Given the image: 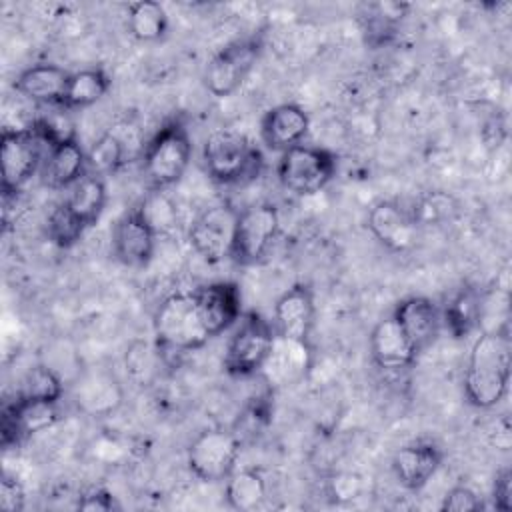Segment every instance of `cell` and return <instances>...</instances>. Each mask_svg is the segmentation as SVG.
Segmentation results:
<instances>
[{
  "label": "cell",
  "mask_w": 512,
  "mask_h": 512,
  "mask_svg": "<svg viewBox=\"0 0 512 512\" xmlns=\"http://www.w3.org/2000/svg\"><path fill=\"white\" fill-rule=\"evenodd\" d=\"M510 336L506 328L484 330L472 344L466 372L464 398L472 408L490 410L508 392Z\"/></svg>",
  "instance_id": "obj_1"
},
{
  "label": "cell",
  "mask_w": 512,
  "mask_h": 512,
  "mask_svg": "<svg viewBox=\"0 0 512 512\" xmlns=\"http://www.w3.org/2000/svg\"><path fill=\"white\" fill-rule=\"evenodd\" d=\"M64 136L48 120H34L26 128H4L0 134L2 196L18 194Z\"/></svg>",
  "instance_id": "obj_2"
},
{
  "label": "cell",
  "mask_w": 512,
  "mask_h": 512,
  "mask_svg": "<svg viewBox=\"0 0 512 512\" xmlns=\"http://www.w3.org/2000/svg\"><path fill=\"white\" fill-rule=\"evenodd\" d=\"M202 162L208 176L220 184L254 180L264 166L262 152L248 140L246 134L232 128H220L206 138Z\"/></svg>",
  "instance_id": "obj_3"
},
{
  "label": "cell",
  "mask_w": 512,
  "mask_h": 512,
  "mask_svg": "<svg viewBox=\"0 0 512 512\" xmlns=\"http://www.w3.org/2000/svg\"><path fill=\"white\" fill-rule=\"evenodd\" d=\"M192 158V140L182 120L166 122L146 144L142 154V176L154 192L176 184Z\"/></svg>",
  "instance_id": "obj_4"
},
{
  "label": "cell",
  "mask_w": 512,
  "mask_h": 512,
  "mask_svg": "<svg viewBox=\"0 0 512 512\" xmlns=\"http://www.w3.org/2000/svg\"><path fill=\"white\" fill-rule=\"evenodd\" d=\"M154 336L160 354L194 352L210 340L198 316L192 292H178L162 300L154 316Z\"/></svg>",
  "instance_id": "obj_5"
},
{
  "label": "cell",
  "mask_w": 512,
  "mask_h": 512,
  "mask_svg": "<svg viewBox=\"0 0 512 512\" xmlns=\"http://www.w3.org/2000/svg\"><path fill=\"white\" fill-rule=\"evenodd\" d=\"M276 336V328L260 312L242 314L224 352V370L234 378L258 374L272 356Z\"/></svg>",
  "instance_id": "obj_6"
},
{
  "label": "cell",
  "mask_w": 512,
  "mask_h": 512,
  "mask_svg": "<svg viewBox=\"0 0 512 512\" xmlns=\"http://www.w3.org/2000/svg\"><path fill=\"white\" fill-rule=\"evenodd\" d=\"M338 170V156L320 146L298 144L280 152L276 174L280 184L300 196H310L326 188Z\"/></svg>",
  "instance_id": "obj_7"
},
{
  "label": "cell",
  "mask_w": 512,
  "mask_h": 512,
  "mask_svg": "<svg viewBox=\"0 0 512 512\" xmlns=\"http://www.w3.org/2000/svg\"><path fill=\"white\" fill-rule=\"evenodd\" d=\"M262 54V38L246 36L220 48L204 70V84L216 98L234 94L250 76Z\"/></svg>",
  "instance_id": "obj_8"
},
{
  "label": "cell",
  "mask_w": 512,
  "mask_h": 512,
  "mask_svg": "<svg viewBox=\"0 0 512 512\" xmlns=\"http://www.w3.org/2000/svg\"><path fill=\"white\" fill-rule=\"evenodd\" d=\"M240 448L242 440L234 430L208 428L190 442L186 464L198 480L220 482L236 470Z\"/></svg>",
  "instance_id": "obj_9"
},
{
  "label": "cell",
  "mask_w": 512,
  "mask_h": 512,
  "mask_svg": "<svg viewBox=\"0 0 512 512\" xmlns=\"http://www.w3.org/2000/svg\"><path fill=\"white\" fill-rule=\"evenodd\" d=\"M280 228L278 208L270 202H260L238 212L230 258L236 264L250 266L260 262L270 250Z\"/></svg>",
  "instance_id": "obj_10"
},
{
  "label": "cell",
  "mask_w": 512,
  "mask_h": 512,
  "mask_svg": "<svg viewBox=\"0 0 512 512\" xmlns=\"http://www.w3.org/2000/svg\"><path fill=\"white\" fill-rule=\"evenodd\" d=\"M156 234L144 204H136L126 210L114 224L112 230V248L114 256L132 268L146 266L156 248Z\"/></svg>",
  "instance_id": "obj_11"
},
{
  "label": "cell",
  "mask_w": 512,
  "mask_h": 512,
  "mask_svg": "<svg viewBox=\"0 0 512 512\" xmlns=\"http://www.w3.org/2000/svg\"><path fill=\"white\" fill-rule=\"evenodd\" d=\"M236 218L238 210H234L230 204H216L198 214L190 226L188 240L202 260L218 264L224 258H230Z\"/></svg>",
  "instance_id": "obj_12"
},
{
  "label": "cell",
  "mask_w": 512,
  "mask_h": 512,
  "mask_svg": "<svg viewBox=\"0 0 512 512\" xmlns=\"http://www.w3.org/2000/svg\"><path fill=\"white\" fill-rule=\"evenodd\" d=\"M198 316L210 338L226 332L242 318V292L236 282H210L192 292Z\"/></svg>",
  "instance_id": "obj_13"
},
{
  "label": "cell",
  "mask_w": 512,
  "mask_h": 512,
  "mask_svg": "<svg viewBox=\"0 0 512 512\" xmlns=\"http://www.w3.org/2000/svg\"><path fill=\"white\" fill-rule=\"evenodd\" d=\"M314 294L308 284H294L274 304V328L280 338L308 344L314 326Z\"/></svg>",
  "instance_id": "obj_14"
},
{
  "label": "cell",
  "mask_w": 512,
  "mask_h": 512,
  "mask_svg": "<svg viewBox=\"0 0 512 512\" xmlns=\"http://www.w3.org/2000/svg\"><path fill=\"white\" fill-rule=\"evenodd\" d=\"M58 404L14 398L2 414V444H18L58 422Z\"/></svg>",
  "instance_id": "obj_15"
},
{
  "label": "cell",
  "mask_w": 512,
  "mask_h": 512,
  "mask_svg": "<svg viewBox=\"0 0 512 512\" xmlns=\"http://www.w3.org/2000/svg\"><path fill=\"white\" fill-rule=\"evenodd\" d=\"M444 454L434 442L418 440L398 448L392 456V472L398 484L410 492L422 490L442 466Z\"/></svg>",
  "instance_id": "obj_16"
},
{
  "label": "cell",
  "mask_w": 512,
  "mask_h": 512,
  "mask_svg": "<svg viewBox=\"0 0 512 512\" xmlns=\"http://www.w3.org/2000/svg\"><path fill=\"white\" fill-rule=\"evenodd\" d=\"M416 228L414 216L392 200H380L368 212V230L392 252L408 250L416 240Z\"/></svg>",
  "instance_id": "obj_17"
},
{
  "label": "cell",
  "mask_w": 512,
  "mask_h": 512,
  "mask_svg": "<svg viewBox=\"0 0 512 512\" xmlns=\"http://www.w3.org/2000/svg\"><path fill=\"white\" fill-rule=\"evenodd\" d=\"M416 352H424L442 328V312L428 296H408L400 300L392 312Z\"/></svg>",
  "instance_id": "obj_18"
},
{
  "label": "cell",
  "mask_w": 512,
  "mask_h": 512,
  "mask_svg": "<svg viewBox=\"0 0 512 512\" xmlns=\"http://www.w3.org/2000/svg\"><path fill=\"white\" fill-rule=\"evenodd\" d=\"M308 128V112L294 102H286L264 112L260 120V138L266 144V148L284 152L292 146L302 144V140L308 134Z\"/></svg>",
  "instance_id": "obj_19"
},
{
  "label": "cell",
  "mask_w": 512,
  "mask_h": 512,
  "mask_svg": "<svg viewBox=\"0 0 512 512\" xmlns=\"http://www.w3.org/2000/svg\"><path fill=\"white\" fill-rule=\"evenodd\" d=\"M86 174V150L74 134H66L58 140L46 154L40 168L42 184L52 190L72 188Z\"/></svg>",
  "instance_id": "obj_20"
},
{
  "label": "cell",
  "mask_w": 512,
  "mask_h": 512,
  "mask_svg": "<svg viewBox=\"0 0 512 512\" xmlns=\"http://www.w3.org/2000/svg\"><path fill=\"white\" fill-rule=\"evenodd\" d=\"M370 356L384 370H402L416 362L418 352L390 314L370 332Z\"/></svg>",
  "instance_id": "obj_21"
},
{
  "label": "cell",
  "mask_w": 512,
  "mask_h": 512,
  "mask_svg": "<svg viewBox=\"0 0 512 512\" xmlns=\"http://www.w3.org/2000/svg\"><path fill=\"white\" fill-rule=\"evenodd\" d=\"M70 72L56 64H34L18 74L14 88L24 98L38 104H58L62 106Z\"/></svg>",
  "instance_id": "obj_22"
},
{
  "label": "cell",
  "mask_w": 512,
  "mask_h": 512,
  "mask_svg": "<svg viewBox=\"0 0 512 512\" xmlns=\"http://www.w3.org/2000/svg\"><path fill=\"white\" fill-rule=\"evenodd\" d=\"M112 86V80L108 72L100 66L84 68L80 72L70 74L66 94L62 100V108L74 110V108H88L102 100Z\"/></svg>",
  "instance_id": "obj_23"
},
{
  "label": "cell",
  "mask_w": 512,
  "mask_h": 512,
  "mask_svg": "<svg viewBox=\"0 0 512 512\" xmlns=\"http://www.w3.org/2000/svg\"><path fill=\"white\" fill-rule=\"evenodd\" d=\"M66 204L72 208V212L90 228L94 226L106 206V184L104 178L86 174L82 176L72 188L70 196L66 198Z\"/></svg>",
  "instance_id": "obj_24"
},
{
  "label": "cell",
  "mask_w": 512,
  "mask_h": 512,
  "mask_svg": "<svg viewBox=\"0 0 512 512\" xmlns=\"http://www.w3.org/2000/svg\"><path fill=\"white\" fill-rule=\"evenodd\" d=\"M128 32L140 42H158L168 32V14L160 2L138 0L128 4Z\"/></svg>",
  "instance_id": "obj_25"
},
{
  "label": "cell",
  "mask_w": 512,
  "mask_h": 512,
  "mask_svg": "<svg viewBox=\"0 0 512 512\" xmlns=\"http://www.w3.org/2000/svg\"><path fill=\"white\" fill-rule=\"evenodd\" d=\"M224 496H226L228 506L234 510H240V512L254 510L266 498V480L254 468L234 470L226 478Z\"/></svg>",
  "instance_id": "obj_26"
},
{
  "label": "cell",
  "mask_w": 512,
  "mask_h": 512,
  "mask_svg": "<svg viewBox=\"0 0 512 512\" xmlns=\"http://www.w3.org/2000/svg\"><path fill=\"white\" fill-rule=\"evenodd\" d=\"M442 324L454 338H466L480 324V298L474 290L462 288L442 312Z\"/></svg>",
  "instance_id": "obj_27"
},
{
  "label": "cell",
  "mask_w": 512,
  "mask_h": 512,
  "mask_svg": "<svg viewBox=\"0 0 512 512\" xmlns=\"http://www.w3.org/2000/svg\"><path fill=\"white\" fill-rule=\"evenodd\" d=\"M126 162V144L114 132H104L86 150V170L94 176H110L118 172Z\"/></svg>",
  "instance_id": "obj_28"
},
{
  "label": "cell",
  "mask_w": 512,
  "mask_h": 512,
  "mask_svg": "<svg viewBox=\"0 0 512 512\" xmlns=\"http://www.w3.org/2000/svg\"><path fill=\"white\" fill-rule=\"evenodd\" d=\"M64 396V384L60 380V376L44 366H32L20 384V390L16 394V398H24V400H40V402H50V404H58Z\"/></svg>",
  "instance_id": "obj_29"
},
{
  "label": "cell",
  "mask_w": 512,
  "mask_h": 512,
  "mask_svg": "<svg viewBox=\"0 0 512 512\" xmlns=\"http://www.w3.org/2000/svg\"><path fill=\"white\" fill-rule=\"evenodd\" d=\"M88 230V226L72 212V208L64 202H60L48 216L46 222V234L52 244L58 248H72Z\"/></svg>",
  "instance_id": "obj_30"
},
{
  "label": "cell",
  "mask_w": 512,
  "mask_h": 512,
  "mask_svg": "<svg viewBox=\"0 0 512 512\" xmlns=\"http://www.w3.org/2000/svg\"><path fill=\"white\" fill-rule=\"evenodd\" d=\"M160 356L158 346L152 348L146 340H134L126 350V372L138 384H148L156 372V358Z\"/></svg>",
  "instance_id": "obj_31"
},
{
  "label": "cell",
  "mask_w": 512,
  "mask_h": 512,
  "mask_svg": "<svg viewBox=\"0 0 512 512\" xmlns=\"http://www.w3.org/2000/svg\"><path fill=\"white\" fill-rule=\"evenodd\" d=\"M482 508H484L482 498L470 486H464V484L450 488L440 504V510L444 512H474Z\"/></svg>",
  "instance_id": "obj_32"
},
{
  "label": "cell",
  "mask_w": 512,
  "mask_h": 512,
  "mask_svg": "<svg viewBox=\"0 0 512 512\" xmlns=\"http://www.w3.org/2000/svg\"><path fill=\"white\" fill-rule=\"evenodd\" d=\"M76 508L86 512H112V510H120V504L110 490L92 488L80 496Z\"/></svg>",
  "instance_id": "obj_33"
},
{
  "label": "cell",
  "mask_w": 512,
  "mask_h": 512,
  "mask_svg": "<svg viewBox=\"0 0 512 512\" xmlns=\"http://www.w3.org/2000/svg\"><path fill=\"white\" fill-rule=\"evenodd\" d=\"M26 504V494L22 484L14 478L4 474L0 482V508L6 512H20L24 510Z\"/></svg>",
  "instance_id": "obj_34"
},
{
  "label": "cell",
  "mask_w": 512,
  "mask_h": 512,
  "mask_svg": "<svg viewBox=\"0 0 512 512\" xmlns=\"http://www.w3.org/2000/svg\"><path fill=\"white\" fill-rule=\"evenodd\" d=\"M492 502L496 510L508 512L512 508V472L510 468H504L496 474L494 486H492Z\"/></svg>",
  "instance_id": "obj_35"
}]
</instances>
